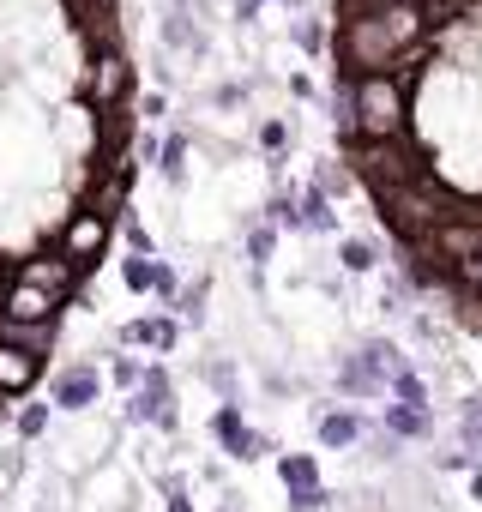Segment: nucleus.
I'll list each match as a JSON object with an SVG mask.
<instances>
[{
  "mask_svg": "<svg viewBox=\"0 0 482 512\" xmlns=\"http://www.w3.org/2000/svg\"><path fill=\"white\" fill-rule=\"evenodd\" d=\"M470 494H476V500H482V476H470Z\"/></svg>",
  "mask_w": 482,
  "mask_h": 512,
  "instance_id": "e433bc0d",
  "label": "nucleus"
},
{
  "mask_svg": "<svg viewBox=\"0 0 482 512\" xmlns=\"http://www.w3.org/2000/svg\"><path fill=\"white\" fill-rule=\"evenodd\" d=\"M386 428H392L398 440H422V434H428V410L398 398V404H386Z\"/></svg>",
  "mask_w": 482,
  "mask_h": 512,
  "instance_id": "dca6fc26",
  "label": "nucleus"
},
{
  "mask_svg": "<svg viewBox=\"0 0 482 512\" xmlns=\"http://www.w3.org/2000/svg\"><path fill=\"white\" fill-rule=\"evenodd\" d=\"M260 145H266L272 157H284V145H290V127H284V121H266V127H260Z\"/></svg>",
  "mask_w": 482,
  "mask_h": 512,
  "instance_id": "cd10ccee",
  "label": "nucleus"
},
{
  "mask_svg": "<svg viewBox=\"0 0 482 512\" xmlns=\"http://www.w3.org/2000/svg\"><path fill=\"white\" fill-rule=\"evenodd\" d=\"M464 446L482 452V404H464Z\"/></svg>",
  "mask_w": 482,
  "mask_h": 512,
  "instance_id": "c756f323",
  "label": "nucleus"
},
{
  "mask_svg": "<svg viewBox=\"0 0 482 512\" xmlns=\"http://www.w3.org/2000/svg\"><path fill=\"white\" fill-rule=\"evenodd\" d=\"M338 253H344V266H350V272H368V266L380 260V247H374V241H362V235H356V241H344Z\"/></svg>",
  "mask_w": 482,
  "mask_h": 512,
  "instance_id": "4be33fe9",
  "label": "nucleus"
},
{
  "mask_svg": "<svg viewBox=\"0 0 482 512\" xmlns=\"http://www.w3.org/2000/svg\"><path fill=\"white\" fill-rule=\"evenodd\" d=\"M217 440H223L229 458H260V452H266V440L241 422V410H217Z\"/></svg>",
  "mask_w": 482,
  "mask_h": 512,
  "instance_id": "f8f14e48",
  "label": "nucleus"
},
{
  "mask_svg": "<svg viewBox=\"0 0 482 512\" xmlns=\"http://www.w3.org/2000/svg\"><path fill=\"white\" fill-rule=\"evenodd\" d=\"M380 386H386V380H380V374H374V362H368V356H362V350H356V356H344V362H338V392H350V398H374V392H380Z\"/></svg>",
  "mask_w": 482,
  "mask_h": 512,
  "instance_id": "4468645a",
  "label": "nucleus"
},
{
  "mask_svg": "<svg viewBox=\"0 0 482 512\" xmlns=\"http://www.w3.org/2000/svg\"><path fill=\"white\" fill-rule=\"evenodd\" d=\"M55 404H61V410L97 404V368H67V374L55 380Z\"/></svg>",
  "mask_w": 482,
  "mask_h": 512,
  "instance_id": "2eb2a0df",
  "label": "nucleus"
},
{
  "mask_svg": "<svg viewBox=\"0 0 482 512\" xmlns=\"http://www.w3.org/2000/svg\"><path fill=\"white\" fill-rule=\"evenodd\" d=\"M127 247H133V253H151V235H145L139 223H127Z\"/></svg>",
  "mask_w": 482,
  "mask_h": 512,
  "instance_id": "473e14b6",
  "label": "nucleus"
},
{
  "mask_svg": "<svg viewBox=\"0 0 482 512\" xmlns=\"http://www.w3.org/2000/svg\"><path fill=\"white\" fill-rule=\"evenodd\" d=\"M260 7H266V0H235V19H254Z\"/></svg>",
  "mask_w": 482,
  "mask_h": 512,
  "instance_id": "c9c22d12",
  "label": "nucleus"
},
{
  "mask_svg": "<svg viewBox=\"0 0 482 512\" xmlns=\"http://www.w3.org/2000/svg\"><path fill=\"white\" fill-rule=\"evenodd\" d=\"M350 169L374 187V193H392V187H410L428 175L422 151L398 133V139H350Z\"/></svg>",
  "mask_w": 482,
  "mask_h": 512,
  "instance_id": "7ed1b4c3",
  "label": "nucleus"
},
{
  "mask_svg": "<svg viewBox=\"0 0 482 512\" xmlns=\"http://www.w3.org/2000/svg\"><path fill=\"white\" fill-rule=\"evenodd\" d=\"M127 338H133V344H145V350H175V338H181V332H175V320H139Z\"/></svg>",
  "mask_w": 482,
  "mask_h": 512,
  "instance_id": "a211bd4d",
  "label": "nucleus"
},
{
  "mask_svg": "<svg viewBox=\"0 0 482 512\" xmlns=\"http://www.w3.org/2000/svg\"><path fill=\"white\" fill-rule=\"evenodd\" d=\"M103 241H109V217H97V211H73L61 223V253H67L73 266H91L97 253H103Z\"/></svg>",
  "mask_w": 482,
  "mask_h": 512,
  "instance_id": "6e6552de",
  "label": "nucleus"
},
{
  "mask_svg": "<svg viewBox=\"0 0 482 512\" xmlns=\"http://www.w3.org/2000/svg\"><path fill=\"white\" fill-rule=\"evenodd\" d=\"M296 43H302L308 55H320V49H326V37H320V25H302V31H296Z\"/></svg>",
  "mask_w": 482,
  "mask_h": 512,
  "instance_id": "7c9ffc66",
  "label": "nucleus"
},
{
  "mask_svg": "<svg viewBox=\"0 0 482 512\" xmlns=\"http://www.w3.org/2000/svg\"><path fill=\"white\" fill-rule=\"evenodd\" d=\"M458 284H464V296H476V302H482V253L458 266Z\"/></svg>",
  "mask_w": 482,
  "mask_h": 512,
  "instance_id": "bb28decb",
  "label": "nucleus"
},
{
  "mask_svg": "<svg viewBox=\"0 0 482 512\" xmlns=\"http://www.w3.org/2000/svg\"><path fill=\"white\" fill-rule=\"evenodd\" d=\"M13 278H25V284H37V290H49L55 302H67L73 296V284H79V266L67 260V253L55 247V253H31V260L13 272Z\"/></svg>",
  "mask_w": 482,
  "mask_h": 512,
  "instance_id": "0eeeda50",
  "label": "nucleus"
},
{
  "mask_svg": "<svg viewBox=\"0 0 482 512\" xmlns=\"http://www.w3.org/2000/svg\"><path fill=\"white\" fill-rule=\"evenodd\" d=\"M127 187H133V163H121L115 175H103L91 193H85V211H97V217H121V205H127Z\"/></svg>",
  "mask_w": 482,
  "mask_h": 512,
  "instance_id": "9b49d317",
  "label": "nucleus"
},
{
  "mask_svg": "<svg viewBox=\"0 0 482 512\" xmlns=\"http://www.w3.org/2000/svg\"><path fill=\"white\" fill-rule=\"evenodd\" d=\"M356 434H362V422H356L350 410H326V416H320V440H326V446H350Z\"/></svg>",
  "mask_w": 482,
  "mask_h": 512,
  "instance_id": "6ab92c4d",
  "label": "nucleus"
},
{
  "mask_svg": "<svg viewBox=\"0 0 482 512\" xmlns=\"http://www.w3.org/2000/svg\"><path fill=\"white\" fill-rule=\"evenodd\" d=\"M145 374H151V368H139L133 356H115V362H109V380H115V386H127V392H139V386H145Z\"/></svg>",
  "mask_w": 482,
  "mask_h": 512,
  "instance_id": "5701e85b",
  "label": "nucleus"
},
{
  "mask_svg": "<svg viewBox=\"0 0 482 512\" xmlns=\"http://www.w3.org/2000/svg\"><path fill=\"white\" fill-rule=\"evenodd\" d=\"M211 386H217V392H235V374H229V368L217 362V368H211Z\"/></svg>",
  "mask_w": 482,
  "mask_h": 512,
  "instance_id": "f704fd0d",
  "label": "nucleus"
},
{
  "mask_svg": "<svg viewBox=\"0 0 482 512\" xmlns=\"http://www.w3.org/2000/svg\"><path fill=\"white\" fill-rule=\"evenodd\" d=\"M127 290H133V296H145V290L175 296V272H169L163 260H151V253H133V260H127Z\"/></svg>",
  "mask_w": 482,
  "mask_h": 512,
  "instance_id": "ddd939ff",
  "label": "nucleus"
},
{
  "mask_svg": "<svg viewBox=\"0 0 482 512\" xmlns=\"http://www.w3.org/2000/svg\"><path fill=\"white\" fill-rule=\"evenodd\" d=\"M362 356L374 362V374H380V380H398V374H404V356H398V344H386V338L362 344Z\"/></svg>",
  "mask_w": 482,
  "mask_h": 512,
  "instance_id": "aec40b11",
  "label": "nucleus"
},
{
  "mask_svg": "<svg viewBox=\"0 0 482 512\" xmlns=\"http://www.w3.org/2000/svg\"><path fill=\"white\" fill-rule=\"evenodd\" d=\"M278 476H284V488H290V494H308V488H320V464H314L308 452H290V458L278 464Z\"/></svg>",
  "mask_w": 482,
  "mask_h": 512,
  "instance_id": "f3484780",
  "label": "nucleus"
},
{
  "mask_svg": "<svg viewBox=\"0 0 482 512\" xmlns=\"http://www.w3.org/2000/svg\"><path fill=\"white\" fill-rule=\"evenodd\" d=\"M127 91H133V61L115 43H103L85 73V97H91V109H115V103H127Z\"/></svg>",
  "mask_w": 482,
  "mask_h": 512,
  "instance_id": "39448f33",
  "label": "nucleus"
},
{
  "mask_svg": "<svg viewBox=\"0 0 482 512\" xmlns=\"http://www.w3.org/2000/svg\"><path fill=\"white\" fill-rule=\"evenodd\" d=\"M434 31L428 7H362L344 19V37H338V61L356 73V79H374V73H398V61H410L422 49V37Z\"/></svg>",
  "mask_w": 482,
  "mask_h": 512,
  "instance_id": "f257e3e1",
  "label": "nucleus"
},
{
  "mask_svg": "<svg viewBox=\"0 0 482 512\" xmlns=\"http://www.w3.org/2000/svg\"><path fill=\"white\" fill-rule=\"evenodd\" d=\"M37 374H43V356H37V350H25V344H13V338H0V398L31 392Z\"/></svg>",
  "mask_w": 482,
  "mask_h": 512,
  "instance_id": "9d476101",
  "label": "nucleus"
},
{
  "mask_svg": "<svg viewBox=\"0 0 482 512\" xmlns=\"http://www.w3.org/2000/svg\"><path fill=\"white\" fill-rule=\"evenodd\" d=\"M302 223H308V229H338V223H332V199H326L320 187L302 193Z\"/></svg>",
  "mask_w": 482,
  "mask_h": 512,
  "instance_id": "412c9836",
  "label": "nucleus"
},
{
  "mask_svg": "<svg viewBox=\"0 0 482 512\" xmlns=\"http://www.w3.org/2000/svg\"><path fill=\"white\" fill-rule=\"evenodd\" d=\"M362 7H422V0H350V13H362Z\"/></svg>",
  "mask_w": 482,
  "mask_h": 512,
  "instance_id": "72a5a7b5",
  "label": "nucleus"
},
{
  "mask_svg": "<svg viewBox=\"0 0 482 512\" xmlns=\"http://www.w3.org/2000/svg\"><path fill=\"white\" fill-rule=\"evenodd\" d=\"M55 314H61V302H55L49 290H37V284H25V278L7 284V302H0V326H55Z\"/></svg>",
  "mask_w": 482,
  "mask_h": 512,
  "instance_id": "423d86ee",
  "label": "nucleus"
},
{
  "mask_svg": "<svg viewBox=\"0 0 482 512\" xmlns=\"http://www.w3.org/2000/svg\"><path fill=\"white\" fill-rule=\"evenodd\" d=\"M272 241H278V235H272V223H254V235H248V260H254V266H266V260H272Z\"/></svg>",
  "mask_w": 482,
  "mask_h": 512,
  "instance_id": "b1692460",
  "label": "nucleus"
},
{
  "mask_svg": "<svg viewBox=\"0 0 482 512\" xmlns=\"http://www.w3.org/2000/svg\"><path fill=\"white\" fill-rule=\"evenodd\" d=\"M458 199L434 181V175H422V181H410V187H392V193H380V211H386V223L404 235V241H428L440 223H446V211H452Z\"/></svg>",
  "mask_w": 482,
  "mask_h": 512,
  "instance_id": "20e7f679",
  "label": "nucleus"
},
{
  "mask_svg": "<svg viewBox=\"0 0 482 512\" xmlns=\"http://www.w3.org/2000/svg\"><path fill=\"white\" fill-rule=\"evenodd\" d=\"M43 428H49V404H25V410H19V434H25V440H37Z\"/></svg>",
  "mask_w": 482,
  "mask_h": 512,
  "instance_id": "393cba45",
  "label": "nucleus"
},
{
  "mask_svg": "<svg viewBox=\"0 0 482 512\" xmlns=\"http://www.w3.org/2000/svg\"><path fill=\"white\" fill-rule=\"evenodd\" d=\"M127 416H133V422H157V428H175V392H169V374H163V368H151V374H145V386L133 392Z\"/></svg>",
  "mask_w": 482,
  "mask_h": 512,
  "instance_id": "1a4fd4ad",
  "label": "nucleus"
},
{
  "mask_svg": "<svg viewBox=\"0 0 482 512\" xmlns=\"http://www.w3.org/2000/svg\"><path fill=\"white\" fill-rule=\"evenodd\" d=\"M181 169H187V139H169V145H163V175L181 181Z\"/></svg>",
  "mask_w": 482,
  "mask_h": 512,
  "instance_id": "a878e982",
  "label": "nucleus"
},
{
  "mask_svg": "<svg viewBox=\"0 0 482 512\" xmlns=\"http://www.w3.org/2000/svg\"><path fill=\"white\" fill-rule=\"evenodd\" d=\"M410 121V79L374 73L350 85V139H398Z\"/></svg>",
  "mask_w": 482,
  "mask_h": 512,
  "instance_id": "f03ea898",
  "label": "nucleus"
},
{
  "mask_svg": "<svg viewBox=\"0 0 482 512\" xmlns=\"http://www.w3.org/2000/svg\"><path fill=\"white\" fill-rule=\"evenodd\" d=\"M392 386H398V398H404V404H428V386H422V380H416L410 368H404V374H398Z\"/></svg>",
  "mask_w": 482,
  "mask_h": 512,
  "instance_id": "c85d7f7f",
  "label": "nucleus"
},
{
  "mask_svg": "<svg viewBox=\"0 0 482 512\" xmlns=\"http://www.w3.org/2000/svg\"><path fill=\"white\" fill-rule=\"evenodd\" d=\"M290 506H296V512H320V506H326V494H320V488H308V494H290Z\"/></svg>",
  "mask_w": 482,
  "mask_h": 512,
  "instance_id": "2f4dec72",
  "label": "nucleus"
}]
</instances>
